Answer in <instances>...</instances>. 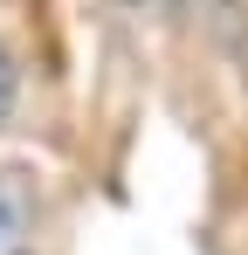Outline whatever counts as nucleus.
Instances as JSON below:
<instances>
[{"mask_svg":"<svg viewBox=\"0 0 248 255\" xmlns=\"http://www.w3.org/2000/svg\"><path fill=\"white\" fill-rule=\"evenodd\" d=\"M131 7H152V0H131Z\"/></svg>","mask_w":248,"mask_h":255,"instance_id":"7ed1b4c3","label":"nucleus"},{"mask_svg":"<svg viewBox=\"0 0 248 255\" xmlns=\"http://www.w3.org/2000/svg\"><path fill=\"white\" fill-rule=\"evenodd\" d=\"M14 97H21V76H14V55H7V42H0V125H7Z\"/></svg>","mask_w":248,"mask_h":255,"instance_id":"f03ea898","label":"nucleus"},{"mask_svg":"<svg viewBox=\"0 0 248 255\" xmlns=\"http://www.w3.org/2000/svg\"><path fill=\"white\" fill-rule=\"evenodd\" d=\"M0 255H35V207L14 179H0Z\"/></svg>","mask_w":248,"mask_h":255,"instance_id":"f257e3e1","label":"nucleus"}]
</instances>
